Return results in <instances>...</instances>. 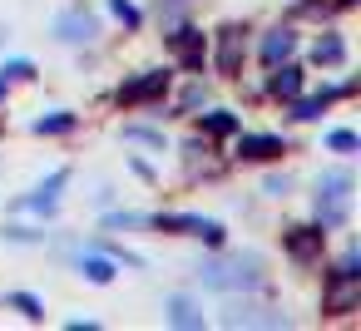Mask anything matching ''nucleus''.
Returning a JSON list of instances; mask_svg holds the SVG:
<instances>
[{"mask_svg": "<svg viewBox=\"0 0 361 331\" xmlns=\"http://www.w3.org/2000/svg\"><path fill=\"white\" fill-rule=\"evenodd\" d=\"M208 129H213V134H228V129H233V114H208Z\"/></svg>", "mask_w": 361, "mask_h": 331, "instance_id": "obj_17", "label": "nucleus"}, {"mask_svg": "<svg viewBox=\"0 0 361 331\" xmlns=\"http://www.w3.org/2000/svg\"><path fill=\"white\" fill-rule=\"evenodd\" d=\"M297 89H302V75H297L292 65H282V70L272 75V94H277V99H297Z\"/></svg>", "mask_w": 361, "mask_h": 331, "instance_id": "obj_6", "label": "nucleus"}, {"mask_svg": "<svg viewBox=\"0 0 361 331\" xmlns=\"http://www.w3.org/2000/svg\"><path fill=\"white\" fill-rule=\"evenodd\" d=\"M326 99H331V94H317V99H297V109H292V114H297V119H317V114L326 109Z\"/></svg>", "mask_w": 361, "mask_h": 331, "instance_id": "obj_12", "label": "nucleus"}, {"mask_svg": "<svg viewBox=\"0 0 361 331\" xmlns=\"http://www.w3.org/2000/svg\"><path fill=\"white\" fill-rule=\"evenodd\" d=\"M238 60H243V30H228V35H223V50H218L223 75H233V70H238Z\"/></svg>", "mask_w": 361, "mask_h": 331, "instance_id": "obj_4", "label": "nucleus"}, {"mask_svg": "<svg viewBox=\"0 0 361 331\" xmlns=\"http://www.w3.org/2000/svg\"><path fill=\"white\" fill-rule=\"evenodd\" d=\"M114 15H119L124 25H139V11L129 6V0H114Z\"/></svg>", "mask_w": 361, "mask_h": 331, "instance_id": "obj_16", "label": "nucleus"}, {"mask_svg": "<svg viewBox=\"0 0 361 331\" xmlns=\"http://www.w3.org/2000/svg\"><path fill=\"white\" fill-rule=\"evenodd\" d=\"M292 45H297V40H292L287 30H277V35H267V40H262V60H267V65H282V60L292 55Z\"/></svg>", "mask_w": 361, "mask_h": 331, "instance_id": "obj_3", "label": "nucleus"}, {"mask_svg": "<svg viewBox=\"0 0 361 331\" xmlns=\"http://www.w3.org/2000/svg\"><path fill=\"white\" fill-rule=\"evenodd\" d=\"M80 272H85L90 282H109V277H114V262H109V257H85Z\"/></svg>", "mask_w": 361, "mask_h": 331, "instance_id": "obj_9", "label": "nucleus"}, {"mask_svg": "<svg viewBox=\"0 0 361 331\" xmlns=\"http://www.w3.org/2000/svg\"><path fill=\"white\" fill-rule=\"evenodd\" d=\"M6 75H16V80H30V75H35V70H30V65H25V60H16V65H6Z\"/></svg>", "mask_w": 361, "mask_h": 331, "instance_id": "obj_19", "label": "nucleus"}, {"mask_svg": "<svg viewBox=\"0 0 361 331\" xmlns=\"http://www.w3.org/2000/svg\"><path fill=\"white\" fill-rule=\"evenodd\" d=\"M322 188H326V193H322V198H326L322 223L331 227V223H341V218H346V188H351V173H341V168H336V173H326V178H322Z\"/></svg>", "mask_w": 361, "mask_h": 331, "instance_id": "obj_1", "label": "nucleus"}, {"mask_svg": "<svg viewBox=\"0 0 361 331\" xmlns=\"http://www.w3.org/2000/svg\"><path fill=\"white\" fill-rule=\"evenodd\" d=\"M0 85H6V80H0Z\"/></svg>", "mask_w": 361, "mask_h": 331, "instance_id": "obj_20", "label": "nucleus"}, {"mask_svg": "<svg viewBox=\"0 0 361 331\" xmlns=\"http://www.w3.org/2000/svg\"><path fill=\"white\" fill-rule=\"evenodd\" d=\"M164 85H169V75H144V80H134V85H124V94H119V99H124V104H139V99H149V94H159Z\"/></svg>", "mask_w": 361, "mask_h": 331, "instance_id": "obj_2", "label": "nucleus"}, {"mask_svg": "<svg viewBox=\"0 0 361 331\" xmlns=\"http://www.w3.org/2000/svg\"><path fill=\"white\" fill-rule=\"evenodd\" d=\"M292 252H297V257H312V252H317V232H297V237H292Z\"/></svg>", "mask_w": 361, "mask_h": 331, "instance_id": "obj_15", "label": "nucleus"}, {"mask_svg": "<svg viewBox=\"0 0 361 331\" xmlns=\"http://www.w3.org/2000/svg\"><path fill=\"white\" fill-rule=\"evenodd\" d=\"M326 144H331L336 154H351V149H356V134H351V129H336V134H331Z\"/></svg>", "mask_w": 361, "mask_h": 331, "instance_id": "obj_14", "label": "nucleus"}, {"mask_svg": "<svg viewBox=\"0 0 361 331\" xmlns=\"http://www.w3.org/2000/svg\"><path fill=\"white\" fill-rule=\"evenodd\" d=\"M55 30H60L65 40H90V30H94V25H90V15H60V25H55Z\"/></svg>", "mask_w": 361, "mask_h": 331, "instance_id": "obj_7", "label": "nucleus"}, {"mask_svg": "<svg viewBox=\"0 0 361 331\" xmlns=\"http://www.w3.org/2000/svg\"><path fill=\"white\" fill-rule=\"evenodd\" d=\"M70 124H75V119H70V114H50V119H40V124H35V129H40V134H65V129H70Z\"/></svg>", "mask_w": 361, "mask_h": 331, "instance_id": "obj_13", "label": "nucleus"}, {"mask_svg": "<svg viewBox=\"0 0 361 331\" xmlns=\"http://www.w3.org/2000/svg\"><path fill=\"white\" fill-rule=\"evenodd\" d=\"M173 50H178V60H183V65H198V60H203L198 30H178V35H173Z\"/></svg>", "mask_w": 361, "mask_h": 331, "instance_id": "obj_5", "label": "nucleus"}, {"mask_svg": "<svg viewBox=\"0 0 361 331\" xmlns=\"http://www.w3.org/2000/svg\"><path fill=\"white\" fill-rule=\"evenodd\" d=\"M238 154H243V158H272V154H282V144H277V139H243Z\"/></svg>", "mask_w": 361, "mask_h": 331, "instance_id": "obj_8", "label": "nucleus"}, {"mask_svg": "<svg viewBox=\"0 0 361 331\" xmlns=\"http://www.w3.org/2000/svg\"><path fill=\"white\" fill-rule=\"evenodd\" d=\"M169 321H173V326H203V316H198V311H193V306H188L183 296H178V301L169 306Z\"/></svg>", "mask_w": 361, "mask_h": 331, "instance_id": "obj_10", "label": "nucleus"}, {"mask_svg": "<svg viewBox=\"0 0 361 331\" xmlns=\"http://www.w3.org/2000/svg\"><path fill=\"white\" fill-rule=\"evenodd\" d=\"M341 55H346L341 40H317V65H341Z\"/></svg>", "mask_w": 361, "mask_h": 331, "instance_id": "obj_11", "label": "nucleus"}, {"mask_svg": "<svg viewBox=\"0 0 361 331\" xmlns=\"http://www.w3.org/2000/svg\"><path fill=\"white\" fill-rule=\"evenodd\" d=\"M16 306H20V311H25V316H45V311H40V301H35V296H25V292H20V296H16Z\"/></svg>", "mask_w": 361, "mask_h": 331, "instance_id": "obj_18", "label": "nucleus"}]
</instances>
